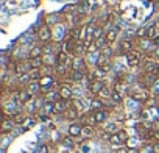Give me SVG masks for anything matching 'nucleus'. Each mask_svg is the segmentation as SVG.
Listing matches in <instances>:
<instances>
[{
	"mask_svg": "<svg viewBox=\"0 0 159 153\" xmlns=\"http://www.w3.org/2000/svg\"><path fill=\"white\" fill-rule=\"evenodd\" d=\"M125 56H126V63H128L129 67H136V66H139L142 63V53L139 50H131Z\"/></svg>",
	"mask_w": 159,
	"mask_h": 153,
	"instance_id": "obj_4",
	"label": "nucleus"
},
{
	"mask_svg": "<svg viewBox=\"0 0 159 153\" xmlns=\"http://www.w3.org/2000/svg\"><path fill=\"white\" fill-rule=\"evenodd\" d=\"M94 134H95V130H94L92 125H83V133H81V136H84V137H92Z\"/></svg>",
	"mask_w": 159,
	"mask_h": 153,
	"instance_id": "obj_23",
	"label": "nucleus"
},
{
	"mask_svg": "<svg viewBox=\"0 0 159 153\" xmlns=\"http://www.w3.org/2000/svg\"><path fill=\"white\" fill-rule=\"evenodd\" d=\"M69 53H66L64 50H61V52H58V55H56V66H64V67H67L69 66Z\"/></svg>",
	"mask_w": 159,
	"mask_h": 153,
	"instance_id": "obj_15",
	"label": "nucleus"
},
{
	"mask_svg": "<svg viewBox=\"0 0 159 153\" xmlns=\"http://www.w3.org/2000/svg\"><path fill=\"white\" fill-rule=\"evenodd\" d=\"M111 100H112L114 103H117V105H119V103H122V100H123V99H122V94H120V92H117V91H114V89H112Z\"/></svg>",
	"mask_w": 159,
	"mask_h": 153,
	"instance_id": "obj_27",
	"label": "nucleus"
},
{
	"mask_svg": "<svg viewBox=\"0 0 159 153\" xmlns=\"http://www.w3.org/2000/svg\"><path fill=\"white\" fill-rule=\"evenodd\" d=\"M117 35H119V28L117 27H114V28H111V30H108V33L105 35V39H106V42L111 45L112 42H116V39H117Z\"/></svg>",
	"mask_w": 159,
	"mask_h": 153,
	"instance_id": "obj_17",
	"label": "nucleus"
},
{
	"mask_svg": "<svg viewBox=\"0 0 159 153\" xmlns=\"http://www.w3.org/2000/svg\"><path fill=\"white\" fill-rule=\"evenodd\" d=\"M58 92H59V97H61L62 100H72V97H73L72 88L67 86V85H61L59 89H58Z\"/></svg>",
	"mask_w": 159,
	"mask_h": 153,
	"instance_id": "obj_11",
	"label": "nucleus"
},
{
	"mask_svg": "<svg viewBox=\"0 0 159 153\" xmlns=\"http://www.w3.org/2000/svg\"><path fill=\"white\" fill-rule=\"evenodd\" d=\"M42 55H44V47H41V45L33 47V49L30 50V58H39V56H42Z\"/></svg>",
	"mask_w": 159,
	"mask_h": 153,
	"instance_id": "obj_22",
	"label": "nucleus"
},
{
	"mask_svg": "<svg viewBox=\"0 0 159 153\" xmlns=\"http://www.w3.org/2000/svg\"><path fill=\"white\" fill-rule=\"evenodd\" d=\"M14 120L10 119L8 116L3 117V122H2V133L3 134H8V133H13V128H14Z\"/></svg>",
	"mask_w": 159,
	"mask_h": 153,
	"instance_id": "obj_12",
	"label": "nucleus"
},
{
	"mask_svg": "<svg viewBox=\"0 0 159 153\" xmlns=\"http://www.w3.org/2000/svg\"><path fill=\"white\" fill-rule=\"evenodd\" d=\"M67 108H69V105H67V100H58V102H55V114H64L66 111H67Z\"/></svg>",
	"mask_w": 159,
	"mask_h": 153,
	"instance_id": "obj_16",
	"label": "nucleus"
},
{
	"mask_svg": "<svg viewBox=\"0 0 159 153\" xmlns=\"http://www.w3.org/2000/svg\"><path fill=\"white\" fill-rule=\"evenodd\" d=\"M103 131H106V133H109V134H114V133L119 131V130H117V125H116L114 122H108V123L105 122V123H103Z\"/></svg>",
	"mask_w": 159,
	"mask_h": 153,
	"instance_id": "obj_21",
	"label": "nucleus"
},
{
	"mask_svg": "<svg viewBox=\"0 0 159 153\" xmlns=\"http://www.w3.org/2000/svg\"><path fill=\"white\" fill-rule=\"evenodd\" d=\"M105 81L103 80H91V83L88 85V91L92 94V95H98L100 91L105 88Z\"/></svg>",
	"mask_w": 159,
	"mask_h": 153,
	"instance_id": "obj_5",
	"label": "nucleus"
},
{
	"mask_svg": "<svg viewBox=\"0 0 159 153\" xmlns=\"http://www.w3.org/2000/svg\"><path fill=\"white\" fill-rule=\"evenodd\" d=\"M92 109L97 111V109H105V105H103V100L100 97H95L92 100Z\"/></svg>",
	"mask_w": 159,
	"mask_h": 153,
	"instance_id": "obj_26",
	"label": "nucleus"
},
{
	"mask_svg": "<svg viewBox=\"0 0 159 153\" xmlns=\"http://www.w3.org/2000/svg\"><path fill=\"white\" fill-rule=\"evenodd\" d=\"M128 133L126 130H119L116 131L114 134H111V139H109V144L114 145V147H125V144L128 142Z\"/></svg>",
	"mask_w": 159,
	"mask_h": 153,
	"instance_id": "obj_1",
	"label": "nucleus"
},
{
	"mask_svg": "<svg viewBox=\"0 0 159 153\" xmlns=\"http://www.w3.org/2000/svg\"><path fill=\"white\" fill-rule=\"evenodd\" d=\"M11 119L14 120V123H16V125H22V123H25V120H27L25 114H20V113L13 114V116H11Z\"/></svg>",
	"mask_w": 159,
	"mask_h": 153,
	"instance_id": "obj_24",
	"label": "nucleus"
},
{
	"mask_svg": "<svg viewBox=\"0 0 159 153\" xmlns=\"http://www.w3.org/2000/svg\"><path fill=\"white\" fill-rule=\"evenodd\" d=\"M116 153H129V148H128V147H126V148H125V147H120Z\"/></svg>",
	"mask_w": 159,
	"mask_h": 153,
	"instance_id": "obj_33",
	"label": "nucleus"
},
{
	"mask_svg": "<svg viewBox=\"0 0 159 153\" xmlns=\"http://www.w3.org/2000/svg\"><path fill=\"white\" fill-rule=\"evenodd\" d=\"M129 95H131L133 100H136V102H139V103H147V102L150 100V91H148L147 88H142V86H140L139 89L131 91Z\"/></svg>",
	"mask_w": 159,
	"mask_h": 153,
	"instance_id": "obj_2",
	"label": "nucleus"
},
{
	"mask_svg": "<svg viewBox=\"0 0 159 153\" xmlns=\"http://www.w3.org/2000/svg\"><path fill=\"white\" fill-rule=\"evenodd\" d=\"M131 50H134V42L129 41V39H123V41L120 42L119 53H122V55H128Z\"/></svg>",
	"mask_w": 159,
	"mask_h": 153,
	"instance_id": "obj_10",
	"label": "nucleus"
},
{
	"mask_svg": "<svg viewBox=\"0 0 159 153\" xmlns=\"http://www.w3.org/2000/svg\"><path fill=\"white\" fill-rule=\"evenodd\" d=\"M151 141L153 142H159V128H154L151 133Z\"/></svg>",
	"mask_w": 159,
	"mask_h": 153,
	"instance_id": "obj_29",
	"label": "nucleus"
},
{
	"mask_svg": "<svg viewBox=\"0 0 159 153\" xmlns=\"http://www.w3.org/2000/svg\"><path fill=\"white\" fill-rule=\"evenodd\" d=\"M39 83H41V91H50L53 88V85H55V80H53V76H50V75H44L42 78L39 80Z\"/></svg>",
	"mask_w": 159,
	"mask_h": 153,
	"instance_id": "obj_9",
	"label": "nucleus"
},
{
	"mask_svg": "<svg viewBox=\"0 0 159 153\" xmlns=\"http://www.w3.org/2000/svg\"><path fill=\"white\" fill-rule=\"evenodd\" d=\"M78 109L73 106V105H69V108H67V111L64 113V117L67 119V120H75L76 117H78Z\"/></svg>",
	"mask_w": 159,
	"mask_h": 153,
	"instance_id": "obj_18",
	"label": "nucleus"
},
{
	"mask_svg": "<svg viewBox=\"0 0 159 153\" xmlns=\"http://www.w3.org/2000/svg\"><path fill=\"white\" fill-rule=\"evenodd\" d=\"M38 39H39L41 42H48V41L52 39V30H50L48 25H44V27L39 28V31H38Z\"/></svg>",
	"mask_w": 159,
	"mask_h": 153,
	"instance_id": "obj_8",
	"label": "nucleus"
},
{
	"mask_svg": "<svg viewBox=\"0 0 159 153\" xmlns=\"http://www.w3.org/2000/svg\"><path fill=\"white\" fill-rule=\"evenodd\" d=\"M67 78L70 80V81H73V83H80L83 78H84V72H80V70H70V72H67Z\"/></svg>",
	"mask_w": 159,
	"mask_h": 153,
	"instance_id": "obj_13",
	"label": "nucleus"
},
{
	"mask_svg": "<svg viewBox=\"0 0 159 153\" xmlns=\"http://www.w3.org/2000/svg\"><path fill=\"white\" fill-rule=\"evenodd\" d=\"M86 67H88V63H86V59H84L83 56H75V58L72 59V69H73V70L84 72Z\"/></svg>",
	"mask_w": 159,
	"mask_h": 153,
	"instance_id": "obj_6",
	"label": "nucleus"
},
{
	"mask_svg": "<svg viewBox=\"0 0 159 153\" xmlns=\"http://www.w3.org/2000/svg\"><path fill=\"white\" fill-rule=\"evenodd\" d=\"M109 117V111L108 109H97L91 114V122L95 123V125H100V123H105Z\"/></svg>",
	"mask_w": 159,
	"mask_h": 153,
	"instance_id": "obj_3",
	"label": "nucleus"
},
{
	"mask_svg": "<svg viewBox=\"0 0 159 153\" xmlns=\"http://www.w3.org/2000/svg\"><path fill=\"white\" fill-rule=\"evenodd\" d=\"M111 95H112L111 88H109V86H105V88L100 91V94H98L97 97H100V99H111Z\"/></svg>",
	"mask_w": 159,
	"mask_h": 153,
	"instance_id": "obj_25",
	"label": "nucleus"
},
{
	"mask_svg": "<svg viewBox=\"0 0 159 153\" xmlns=\"http://www.w3.org/2000/svg\"><path fill=\"white\" fill-rule=\"evenodd\" d=\"M151 55H154V58H157V59H159V47H156V49L151 52Z\"/></svg>",
	"mask_w": 159,
	"mask_h": 153,
	"instance_id": "obj_34",
	"label": "nucleus"
},
{
	"mask_svg": "<svg viewBox=\"0 0 159 153\" xmlns=\"http://www.w3.org/2000/svg\"><path fill=\"white\" fill-rule=\"evenodd\" d=\"M19 103H22V105H27L31 99H33V95L27 91V89H19V91H16V97H14Z\"/></svg>",
	"mask_w": 159,
	"mask_h": 153,
	"instance_id": "obj_7",
	"label": "nucleus"
},
{
	"mask_svg": "<svg viewBox=\"0 0 159 153\" xmlns=\"http://www.w3.org/2000/svg\"><path fill=\"white\" fill-rule=\"evenodd\" d=\"M151 148H153V153H159V142H153Z\"/></svg>",
	"mask_w": 159,
	"mask_h": 153,
	"instance_id": "obj_32",
	"label": "nucleus"
},
{
	"mask_svg": "<svg viewBox=\"0 0 159 153\" xmlns=\"http://www.w3.org/2000/svg\"><path fill=\"white\" fill-rule=\"evenodd\" d=\"M27 91L31 94V95H36L39 91H41V83L39 81H30L27 85Z\"/></svg>",
	"mask_w": 159,
	"mask_h": 153,
	"instance_id": "obj_19",
	"label": "nucleus"
},
{
	"mask_svg": "<svg viewBox=\"0 0 159 153\" xmlns=\"http://www.w3.org/2000/svg\"><path fill=\"white\" fill-rule=\"evenodd\" d=\"M83 133V125H80V123H70L69 125V136L70 137H80Z\"/></svg>",
	"mask_w": 159,
	"mask_h": 153,
	"instance_id": "obj_14",
	"label": "nucleus"
},
{
	"mask_svg": "<svg viewBox=\"0 0 159 153\" xmlns=\"http://www.w3.org/2000/svg\"><path fill=\"white\" fill-rule=\"evenodd\" d=\"M30 67L31 69H42L44 67V59H42V56H39V58H30Z\"/></svg>",
	"mask_w": 159,
	"mask_h": 153,
	"instance_id": "obj_20",
	"label": "nucleus"
},
{
	"mask_svg": "<svg viewBox=\"0 0 159 153\" xmlns=\"http://www.w3.org/2000/svg\"><path fill=\"white\" fill-rule=\"evenodd\" d=\"M72 139H73V137H70V136H67V137H64V141H62V142H64V145H66V147H73L75 144L72 142Z\"/></svg>",
	"mask_w": 159,
	"mask_h": 153,
	"instance_id": "obj_31",
	"label": "nucleus"
},
{
	"mask_svg": "<svg viewBox=\"0 0 159 153\" xmlns=\"http://www.w3.org/2000/svg\"><path fill=\"white\" fill-rule=\"evenodd\" d=\"M73 106H75V108H76L80 113H81V111H84V106H83L81 100H78V99H76V100H73Z\"/></svg>",
	"mask_w": 159,
	"mask_h": 153,
	"instance_id": "obj_28",
	"label": "nucleus"
},
{
	"mask_svg": "<svg viewBox=\"0 0 159 153\" xmlns=\"http://www.w3.org/2000/svg\"><path fill=\"white\" fill-rule=\"evenodd\" d=\"M38 153H50V147L47 144H42L39 148H38Z\"/></svg>",
	"mask_w": 159,
	"mask_h": 153,
	"instance_id": "obj_30",
	"label": "nucleus"
}]
</instances>
